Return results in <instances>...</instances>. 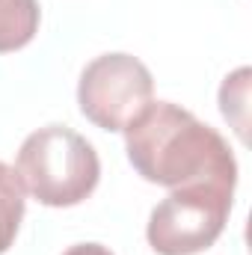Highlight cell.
Here are the masks:
<instances>
[{
	"label": "cell",
	"instance_id": "cell-1",
	"mask_svg": "<svg viewBox=\"0 0 252 255\" xmlns=\"http://www.w3.org/2000/svg\"><path fill=\"white\" fill-rule=\"evenodd\" d=\"M130 166L151 184H238V163L229 142L211 125L172 101H151L125 128Z\"/></svg>",
	"mask_w": 252,
	"mask_h": 255
},
{
	"label": "cell",
	"instance_id": "cell-2",
	"mask_svg": "<svg viewBox=\"0 0 252 255\" xmlns=\"http://www.w3.org/2000/svg\"><path fill=\"white\" fill-rule=\"evenodd\" d=\"M15 175L36 202L48 208H71L98 187L101 160L92 142L77 130L45 125L21 142Z\"/></svg>",
	"mask_w": 252,
	"mask_h": 255
},
{
	"label": "cell",
	"instance_id": "cell-3",
	"mask_svg": "<svg viewBox=\"0 0 252 255\" xmlns=\"http://www.w3.org/2000/svg\"><path fill=\"white\" fill-rule=\"evenodd\" d=\"M235 187L184 184L175 187L148 217V247L157 255H196L217 244L232 214Z\"/></svg>",
	"mask_w": 252,
	"mask_h": 255
},
{
	"label": "cell",
	"instance_id": "cell-4",
	"mask_svg": "<svg viewBox=\"0 0 252 255\" xmlns=\"http://www.w3.org/2000/svg\"><path fill=\"white\" fill-rule=\"evenodd\" d=\"M154 95V80L145 63L130 54H104L80 71V113L101 130H125Z\"/></svg>",
	"mask_w": 252,
	"mask_h": 255
},
{
	"label": "cell",
	"instance_id": "cell-5",
	"mask_svg": "<svg viewBox=\"0 0 252 255\" xmlns=\"http://www.w3.org/2000/svg\"><path fill=\"white\" fill-rule=\"evenodd\" d=\"M39 0H0V54L21 51L39 33Z\"/></svg>",
	"mask_w": 252,
	"mask_h": 255
},
{
	"label": "cell",
	"instance_id": "cell-6",
	"mask_svg": "<svg viewBox=\"0 0 252 255\" xmlns=\"http://www.w3.org/2000/svg\"><path fill=\"white\" fill-rule=\"evenodd\" d=\"M24 220V187L12 166L0 160V255L15 244Z\"/></svg>",
	"mask_w": 252,
	"mask_h": 255
},
{
	"label": "cell",
	"instance_id": "cell-7",
	"mask_svg": "<svg viewBox=\"0 0 252 255\" xmlns=\"http://www.w3.org/2000/svg\"><path fill=\"white\" fill-rule=\"evenodd\" d=\"M63 255H113V253L107 247H101V244H74Z\"/></svg>",
	"mask_w": 252,
	"mask_h": 255
}]
</instances>
